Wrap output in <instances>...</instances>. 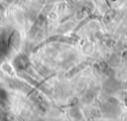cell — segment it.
<instances>
[{
	"label": "cell",
	"instance_id": "obj_1",
	"mask_svg": "<svg viewBox=\"0 0 127 121\" xmlns=\"http://www.w3.org/2000/svg\"><path fill=\"white\" fill-rule=\"evenodd\" d=\"M14 64L17 67V69H25L28 66V60L25 57L23 56H19L15 59L14 60Z\"/></svg>",
	"mask_w": 127,
	"mask_h": 121
},
{
	"label": "cell",
	"instance_id": "obj_2",
	"mask_svg": "<svg viewBox=\"0 0 127 121\" xmlns=\"http://www.w3.org/2000/svg\"><path fill=\"white\" fill-rule=\"evenodd\" d=\"M6 98V92L0 88V101H3Z\"/></svg>",
	"mask_w": 127,
	"mask_h": 121
}]
</instances>
